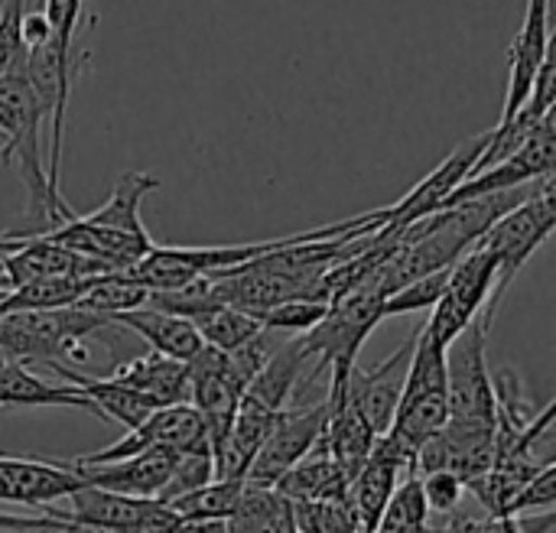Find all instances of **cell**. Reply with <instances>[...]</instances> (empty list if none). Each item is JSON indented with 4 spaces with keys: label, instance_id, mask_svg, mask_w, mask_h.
<instances>
[{
    "label": "cell",
    "instance_id": "4",
    "mask_svg": "<svg viewBox=\"0 0 556 533\" xmlns=\"http://www.w3.org/2000/svg\"><path fill=\"white\" fill-rule=\"evenodd\" d=\"M450 420L446 404V345L433 342L427 329H417L410 368L404 378V391L388 427V436L404 443L407 449H420L433 433H440Z\"/></svg>",
    "mask_w": 556,
    "mask_h": 533
},
{
    "label": "cell",
    "instance_id": "36",
    "mask_svg": "<svg viewBox=\"0 0 556 533\" xmlns=\"http://www.w3.org/2000/svg\"><path fill=\"white\" fill-rule=\"evenodd\" d=\"M68 528V521H59L52 515H42V518H13V515H3L0 511V531L7 533H49Z\"/></svg>",
    "mask_w": 556,
    "mask_h": 533
},
{
    "label": "cell",
    "instance_id": "9",
    "mask_svg": "<svg viewBox=\"0 0 556 533\" xmlns=\"http://www.w3.org/2000/svg\"><path fill=\"white\" fill-rule=\"evenodd\" d=\"M556 166V114L551 111L538 130L518 147L511 150L505 160L472 173L469 179H463L446 199L440 208H453L466 199H476V195H489V192H505V189H518V186H531V182H541L547 176H554ZM437 208V212H440Z\"/></svg>",
    "mask_w": 556,
    "mask_h": 533
},
{
    "label": "cell",
    "instance_id": "3",
    "mask_svg": "<svg viewBox=\"0 0 556 533\" xmlns=\"http://www.w3.org/2000/svg\"><path fill=\"white\" fill-rule=\"evenodd\" d=\"M384 287H381V267L365 277L358 287H352L349 293L329 300L326 316L303 332V352L309 355V361H316L313 375L306 381H300V391L309 388L323 371L342 368L349 371L358 361V352L365 345V339L378 329V322L384 319Z\"/></svg>",
    "mask_w": 556,
    "mask_h": 533
},
{
    "label": "cell",
    "instance_id": "1",
    "mask_svg": "<svg viewBox=\"0 0 556 533\" xmlns=\"http://www.w3.org/2000/svg\"><path fill=\"white\" fill-rule=\"evenodd\" d=\"M42 124L46 111L39 107V98L26 78V65L0 75V160L7 169H13L26 189V231H13L7 238H23V234H39L49 231L78 212L49 186L46 176V160H42Z\"/></svg>",
    "mask_w": 556,
    "mask_h": 533
},
{
    "label": "cell",
    "instance_id": "15",
    "mask_svg": "<svg viewBox=\"0 0 556 533\" xmlns=\"http://www.w3.org/2000/svg\"><path fill=\"white\" fill-rule=\"evenodd\" d=\"M173 459H176V453L153 449V453L104 462V466H75L72 459L65 466L75 469L81 475V482L91 485V488L130 495V498H160V492H163V485L169 479Z\"/></svg>",
    "mask_w": 556,
    "mask_h": 533
},
{
    "label": "cell",
    "instance_id": "25",
    "mask_svg": "<svg viewBox=\"0 0 556 533\" xmlns=\"http://www.w3.org/2000/svg\"><path fill=\"white\" fill-rule=\"evenodd\" d=\"M244 492V479H212L195 492H186L169 502V508L186 521V524H208V521H225Z\"/></svg>",
    "mask_w": 556,
    "mask_h": 533
},
{
    "label": "cell",
    "instance_id": "27",
    "mask_svg": "<svg viewBox=\"0 0 556 533\" xmlns=\"http://www.w3.org/2000/svg\"><path fill=\"white\" fill-rule=\"evenodd\" d=\"M192 326L202 335V342L218 352H231L261 332V319L238 306H215L208 313H199V316H192Z\"/></svg>",
    "mask_w": 556,
    "mask_h": 533
},
{
    "label": "cell",
    "instance_id": "19",
    "mask_svg": "<svg viewBox=\"0 0 556 533\" xmlns=\"http://www.w3.org/2000/svg\"><path fill=\"white\" fill-rule=\"evenodd\" d=\"M0 407H75V410H88L101 420L98 407L75 384H68V381L49 384V381L36 378L29 371V365L10 361V358H0Z\"/></svg>",
    "mask_w": 556,
    "mask_h": 533
},
{
    "label": "cell",
    "instance_id": "6",
    "mask_svg": "<svg viewBox=\"0 0 556 533\" xmlns=\"http://www.w3.org/2000/svg\"><path fill=\"white\" fill-rule=\"evenodd\" d=\"M489 326L492 322L479 316L446 345V404L456 423L495 427V391L485 361Z\"/></svg>",
    "mask_w": 556,
    "mask_h": 533
},
{
    "label": "cell",
    "instance_id": "21",
    "mask_svg": "<svg viewBox=\"0 0 556 533\" xmlns=\"http://www.w3.org/2000/svg\"><path fill=\"white\" fill-rule=\"evenodd\" d=\"M274 488L287 502H319V498H342L349 488V479L339 469V462L332 459L326 440H319L296 466H290L274 482Z\"/></svg>",
    "mask_w": 556,
    "mask_h": 533
},
{
    "label": "cell",
    "instance_id": "33",
    "mask_svg": "<svg viewBox=\"0 0 556 533\" xmlns=\"http://www.w3.org/2000/svg\"><path fill=\"white\" fill-rule=\"evenodd\" d=\"M556 502V462H547L508 505L505 518L531 515V511H551Z\"/></svg>",
    "mask_w": 556,
    "mask_h": 533
},
{
    "label": "cell",
    "instance_id": "34",
    "mask_svg": "<svg viewBox=\"0 0 556 533\" xmlns=\"http://www.w3.org/2000/svg\"><path fill=\"white\" fill-rule=\"evenodd\" d=\"M417 479H420L424 502H427L430 515H453V511H459L466 485L453 472L440 469V472H427V475H417Z\"/></svg>",
    "mask_w": 556,
    "mask_h": 533
},
{
    "label": "cell",
    "instance_id": "20",
    "mask_svg": "<svg viewBox=\"0 0 556 533\" xmlns=\"http://www.w3.org/2000/svg\"><path fill=\"white\" fill-rule=\"evenodd\" d=\"M153 189H160V179H156L153 173L130 169V173H124V176L114 182L108 202L98 205L94 212L81 215V218H85L88 225L117 231V234L134 238V241H153L150 231H147L143 221H140V202H143Z\"/></svg>",
    "mask_w": 556,
    "mask_h": 533
},
{
    "label": "cell",
    "instance_id": "2",
    "mask_svg": "<svg viewBox=\"0 0 556 533\" xmlns=\"http://www.w3.org/2000/svg\"><path fill=\"white\" fill-rule=\"evenodd\" d=\"M111 326L78 306L0 313V358L23 365H88V339Z\"/></svg>",
    "mask_w": 556,
    "mask_h": 533
},
{
    "label": "cell",
    "instance_id": "18",
    "mask_svg": "<svg viewBox=\"0 0 556 533\" xmlns=\"http://www.w3.org/2000/svg\"><path fill=\"white\" fill-rule=\"evenodd\" d=\"M309 365V355L303 352V339L290 335L270 358L267 365L254 375V381L244 388L241 401L254 404L267 414L283 410L290 401H296V388H300V375Z\"/></svg>",
    "mask_w": 556,
    "mask_h": 533
},
{
    "label": "cell",
    "instance_id": "32",
    "mask_svg": "<svg viewBox=\"0 0 556 533\" xmlns=\"http://www.w3.org/2000/svg\"><path fill=\"white\" fill-rule=\"evenodd\" d=\"M326 306L329 303H319V300H290V303H280V306L261 313L257 319L267 329H280V332H290V335H303V332H309L326 316Z\"/></svg>",
    "mask_w": 556,
    "mask_h": 533
},
{
    "label": "cell",
    "instance_id": "7",
    "mask_svg": "<svg viewBox=\"0 0 556 533\" xmlns=\"http://www.w3.org/2000/svg\"><path fill=\"white\" fill-rule=\"evenodd\" d=\"M492 287H495V261L489 257L485 248H472L466 251L453 267H450V280L443 296L433 306V316L424 322L427 335L440 345H450L469 322H476L479 316L489 319V300H492ZM492 322V319H489Z\"/></svg>",
    "mask_w": 556,
    "mask_h": 533
},
{
    "label": "cell",
    "instance_id": "5",
    "mask_svg": "<svg viewBox=\"0 0 556 533\" xmlns=\"http://www.w3.org/2000/svg\"><path fill=\"white\" fill-rule=\"evenodd\" d=\"M556 225V195H554V176L541 179V186L518 202L511 212H505L479 241V248L489 251V257L495 261V287H492V300H489V319H495V309L505 296V290L511 287V280L518 277V270L531 261V254L551 238Z\"/></svg>",
    "mask_w": 556,
    "mask_h": 533
},
{
    "label": "cell",
    "instance_id": "26",
    "mask_svg": "<svg viewBox=\"0 0 556 533\" xmlns=\"http://www.w3.org/2000/svg\"><path fill=\"white\" fill-rule=\"evenodd\" d=\"M147 296L150 290L140 287L137 280L124 277L121 270H111V274H98L94 283L78 296V309H88L94 316H117V313H127V309H137V306H147Z\"/></svg>",
    "mask_w": 556,
    "mask_h": 533
},
{
    "label": "cell",
    "instance_id": "17",
    "mask_svg": "<svg viewBox=\"0 0 556 533\" xmlns=\"http://www.w3.org/2000/svg\"><path fill=\"white\" fill-rule=\"evenodd\" d=\"M111 326H124L134 335H140L153 352L176 358V361H189L202 352V335L195 332L192 319L176 316V313H163L156 306H137L127 313L111 316Z\"/></svg>",
    "mask_w": 556,
    "mask_h": 533
},
{
    "label": "cell",
    "instance_id": "14",
    "mask_svg": "<svg viewBox=\"0 0 556 533\" xmlns=\"http://www.w3.org/2000/svg\"><path fill=\"white\" fill-rule=\"evenodd\" d=\"M163 508L166 505L156 498H130V495L81 485L68 495V511L42 508V515H52L59 521H68L75 528H88V531L121 533L147 521V518H153V515H160Z\"/></svg>",
    "mask_w": 556,
    "mask_h": 533
},
{
    "label": "cell",
    "instance_id": "30",
    "mask_svg": "<svg viewBox=\"0 0 556 533\" xmlns=\"http://www.w3.org/2000/svg\"><path fill=\"white\" fill-rule=\"evenodd\" d=\"M215 479V462H212V449H195V453H176L173 459V469H169V479L160 492L156 502L169 505L173 498L186 495V492H195L202 488L205 482Z\"/></svg>",
    "mask_w": 556,
    "mask_h": 533
},
{
    "label": "cell",
    "instance_id": "28",
    "mask_svg": "<svg viewBox=\"0 0 556 533\" xmlns=\"http://www.w3.org/2000/svg\"><path fill=\"white\" fill-rule=\"evenodd\" d=\"M296 533H362L358 521L342 498H319V502H293Z\"/></svg>",
    "mask_w": 556,
    "mask_h": 533
},
{
    "label": "cell",
    "instance_id": "31",
    "mask_svg": "<svg viewBox=\"0 0 556 533\" xmlns=\"http://www.w3.org/2000/svg\"><path fill=\"white\" fill-rule=\"evenodd\" d=\"M23 13L26 0H0V75L26 65Z\"/></svg>",
    "mask_w": 556,
    "mask_h": 533
},
{
    "label": "cell",
    "instance_id": "22",
    "mask_svg": "<svg viewBox=\"0 0 556 533\" xmlns=\"http://www.w3.org/2000/svg\"><path fill=\"white\" fill-rule=\"evenodd\" d=\"M401 466L388 456H381L378 449H371V456L365 459V466L352 475L349 488H345V502L358 521V531L371 533L384 505L391 502L397 482H401Z\"/></svg>",
    "mask_w": 556,
    "mask_h": 533
},
{
    "label": "cell",
    "instance_id": "16",
    "mask_svg": "<svg viewBox=\"0 0 556 533\" xmlns=\"http://www.w3.org/2000/svg\"><path fill=\"white\" fill-rule=\"evenodd\" d=\"M137 394H143L153 407H169V404H189V375L186 361L166 358L160 352H147L140 358H130L117 365L111 375H104Z\"/></svg>",
    "mask_w": 556,
    "mask_h": 533
},
{
    "label": "cell",
    "instance_id": "24",
    "mask_svg": "<svg viewBox=\"0 0 556 533\" xmlns=\"http://www.w3.org/2000/svg\"><path fill=\"white\" fill-rule=\"evenodd\" d=\"M98 277V274H94ZM94 277H36L0 293V313L16 309H59L75 306L78 296L94 283Z\"/></svg>",
    "mask_w": 556,
    "mask_h": 533
},
{
    "label": "cell",
    "instance_id": "10",
    "mask_svg": "<svg viewBox=\"0 0 556 533\" xmlns=\"http://www.w3.org/2000/svg\"><path fill=\"white\" fill-rule=\"evenodd\" d=\"M485 143H489V130L479 134V137H472V140H466V143H459V147H456V150L427 176V179H420L397 205L381 208L384 228H388V231H401L404 225H410V221H417V218L437 212V208L443 205V199H446V195L476 169L479 156L485 153Z\"/></svg>",
    "mask_w": 556,
    "mask_h": 533
},
{
    "label": "cell",
    "instance_id": "12",
    "mask_svg": "<svg viewBox=\"0 0 556 533\" xmlns=\"http://www.w3.org/2000/svg\"><path fill=\"white\" fill-rule=\"evenodd\" d=\"M554 39H551V0H528L525 10V23L518 29V36L511 39V59H508V94H505V107H502V120H511L518 114V107L528 101L531 88H534V75L541 68V62L547 59Z\"/></svg>",
    "mask_w": 556,
    "mask_h": 533
},
{
    "label": "cell",
    "instance_id": "11",
    "mask_svg": "<svg viewBox=\"0 0 556 533\" xmlns=\"http://www.w3.org/2000/svg\"><path fill=\"white\" fill-rule=\"evenodd\" d=\"M414 339H417V332L378 368H358V361H355L349 371L345 394L362 410V417L368 420L375 436L388 433V427L394 420V410H397V401L404 391V378L410 368V355H414Z\"/></svg>",
    "mask_w": 556,
    "mask_h": 533
},
{
    "label": "cell",
    "instance_id": "37",
    "mask_svg": "<svg viewBox=\"0 0 556 533\" xmlns=\"http://www.w3.org/2000/svg\"><path fill=\"white\" fill-rule=\"evenodd\" d=\"M0 270H3V251H0Z\"/></svg>",
    "mask_w": 556,
    "mask_h": 533
},
{
    "label": "cell",
    "instance_id": "23",
    "mask_svg": "<svg viewBox=\"0 0 556 533\" xmlns=\"http://www.w3.org/2000/svg\"><path fill=\"white\" fill-rule=\"evenodd\" d=\"M225 533H296L293 502L274 485H248L238 508L225 518Z\"/></svg>",
    "mask_w": 556,
    "mask_h": 533
},
{
    "label": "cell",
    "instance_id": "29",
    "mask_svg": "<svg viewBox=\"0 0 556 533\" xmlns=\"http://www.w3.org/2000/svg\"><path fill=\"white\" fill-rule=\"evenodd\" d=\"M446 280H450V267L433 270V274H424V277L404 283L397 293H391V296L384 300V319H388V316H410V313L433 309L437 300H440L443 290H446Z\"/></svg>",
    "mask_w": 556,
    "mask_h": 533
},
{
    "label": "cell",
    "instance_id": "13",
    "mask_svg": "<svg viewBox=\"0 0 556 533\" xmlns=\"http://www.w3.org/2000/svg\"><path fill=\"white\" fill-rule=\"evenodd\" d=\"M81 475L59 459H10L0 456V502L49 508L59 498H68L81 488Z\"/></svg>",
    "mask_w": 556,
    "mask_h": 533
},
{
    "label": "cell",
    "instance_id": "38",
    "mask_svg": "<svg viewBox=\"0 0 556 533\" xmlns=\"http://www.w3.org/2000/svg\"><path fill=\"white\" fill-rule=\"evenodd\" d=\"M0 293H3V290H0Z\"/></svg>",
    "mask_w": 556,
    "mask_h": 533
},
{
    "label": "cell",
    "instance_id": "35",
    "mask_svg": "<svg viewBox=\"0 0 556 533\" xmlns=\"http://www.w3.org/2000/svg\"><path fill=\"white\" fill-rule=\"evenodd\" d=\"M42 16L62 46H75V36L85 23V0H42Z\"/></svg>",
    "mask_w": 556,
    "mask_h": 533
},
{
    "label": "cell",
    "instance_id": "8",
    "mask_svg": "<svg viewBox=\"0 0 556 533\" xmlns=\"http://www.w3.org/2000/svg\"><path fill=\"white\" fill-rule=\"evenodd\" d=\"M329 423V404L326 397L319 404H300L290 401L283 410H277L261 449L251 459V469L244 475L248 485H274L290 466H296L326 433Z\"/></svg>",
    "mask_w": 556,
    "mask_h": 533
}]
</instances>
